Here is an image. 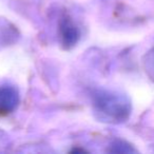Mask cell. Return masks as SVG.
I'll return each mask as SVG.
<instances>
[{"mask_svg": "<svg viewBox=\"0 0 154 154\" xmlns=\"http://www.w3.org/2000/svg\"><path fill=\"white\" fill-rule=\"evenodd\" d=\"M79 30L70 17H63L60 21V37L66 48L73 47L79 38Z\"/></svg>", "mask_w": 154, "mask_h": 154, "instance_id": "3957f363", "label": "cell"}, {"mask_svg": "<svg viewBox=\"0 0 154 154\" xmlns=\"http://www.w3.org/2000/svg\"><path fill=\"white\" fill-rule=\"evenodd\" d=\"M93 106L95 112L106 119L117 120L125 117L128 113L127 103L122 97L109 92L98 91L93 94Z\"/></svg>", "mask_w": 154, "mask_h": 154, "instance_id": "6da1fadb", "label": "cell"}, {"mask_svg": "<svg viewBox=\"0 0 154 154\" xmlns=\"http://www.w3.org/2000/svg\"><path fill=\"white\" fill-rule=\"evenodd\" d=\"M19 94L17 89L11 85L0 86V116L11 114L17 108Z\"/></svg>", "mask_w": 154, "mask_h": 154, "instance_id": "7a4b0ae2", "label": "cell"}]
</instances>
